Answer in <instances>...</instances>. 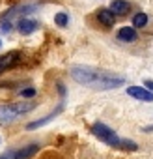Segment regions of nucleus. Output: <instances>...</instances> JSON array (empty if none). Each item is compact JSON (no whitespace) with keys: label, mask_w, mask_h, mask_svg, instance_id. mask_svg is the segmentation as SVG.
<instances>
[{"label":"nucleus","mask_w":153,"mask_h":159,"mask_svg":"<svg viewBox=\"0 0 153 159\" xmlns=\"http://www.w3.org/2000/svg\"><path fill=\"white\" fill-rule=\"evenodd\" d=\"M60 111H62V107H60L58 111H54L52 114H49V116H45L43 120H36V122H30V124H28L26 127H28V129H36V127H41V125H45L47 122H50V120H52V118H54V116H56V114L60 112Z\"/></svg>","instance_id":"11"},{"label":"nucleus","mask_w":153,"mask_h":159,"mask_svg":"<svg viewBox=\"0 0 153 159\" xmlns=\"http://www.w3.org/2000/svg\"><path fill=\"white\" fill-rule=\"evenodd\" d=\"M136 38H138L136 28H133V26H123L118 30V39L123 43H133V41H136Z\"/></svg>","instance_id":"7"},{"label":"nucleus","mask_w":153,"mask_h":159,"mask_svg":"<svg viewBox=\"0 0 153 159\" xmlns=\"http://www.w3.org/2000/svg\"><path fill=\"white\" fill-rule=\"evenodd\" d=\"M92 133H94L99 140H103L105 144L114 146V148H123V150H133V152L138 148L136 142H133V140H129V139H120L108 125H105V124H101V122H97V124L92 125Z\"/></svg>","instance_id":"2"},{"label":"nucleus","mask_w":153,"mask_h":159,"mask_svg":"<svg viewBox=\"0 0 153 159\" xmlns=\"http://www.w3.org/2000/svg\"><path fill=\"white\" fill-rule=\"evenodd\" d=\"M54 23H56L58 26H67V23H69V17H67V13H63V11L56 13V15H54Z\"/></svg>","instance_id":"13"},{"label":"nucleus","mask_w":153,"mask_h":159,"mask_svg":"<svg viewBox=\"0 0 153 159\" xmlns=\"http://www.w3.org/2000/svg\"><path fill=\"white\" fill-rule=\"evenodd\" d=\"M32 109H36L34 101H19V103H11V105H0V125H8V124L15 122L23 114L30 112Z\"/></svg>","instance_id":"3"},{"label":"nucleus","mask_w":153,"mask_h":159,"mask_svg":"<svg viewBox=\"0 0 153 159\" xmlns=\"http://www.w3.org/2000/svg\"><path fill=\"white\" fill-rule=\"evenodd\" d=\"M17 26H19V32L26 36V34L36 32V30H37V26H39V23H37V21H34V19L23 17V19H19V21H17Z\"/></svg>","instance_id":"6"},{"label":"nucleus","mask_w":153,"mask_h":159,"mask_svg":"<svg viewBox=\"0 0 153 159\" xmlns=\"http://www.w3.org/2000/svg\"><path fill=\"white\" fill-rule=\"evenodd\" d=\"M0 159H17V150H11L4 155H0Z\"/></svg>","instance_id":"15"},{"label":"nucleus","mask_w":153,"mask_h":159,"mask_svg":"<svg viewBox=\"0 0 153 159\" xmlns=\"http://www.w3.org/2000/svg\"><path fill=\"white\" fill-rule=\"evenodd\" d=\"M39 150V144H28L21 150H17V159H30L32 155H36Z\"/></svg>","instance_id":"10"},{"label":"nucleus","mask_w":153,"mask_h":159,"mask_svg":"<svg viewBox=\"0 0 153 159\" xmlns=\"http://www.w3.org/2000/svg\"><path fill=\"white\" fill-rule=\"evenodd\" d=\"M21 52L19 51H11V52H8V54H2L0 56V73H4V71H8L10 67H13V66H17L19 62H21Z\"/></svg>","instance_id":"4"},{"label":"nucleus","mask_w":153,"mask_h":159,"mask_svg":"<svg viewBox=\"0 0 153 159\" xmlns=\"http://www.w3.org/2000/svg\"><path fill=\"white\" fill-rule=\"evenodd\" d=\"M21 96H23V98H34V96H36V88H26V90L21 92Z\"/></svg>","instance_id":"14"},{"label":"nucleus","mask_w":153,"mask_h":159,"mask_svg":"<svg viewBox=\"0 0 153 159\" xmlns=\"http://www.w3.org/2000/svg\"><path fill=\"white\" fill-rule=\"evenodd\" d=\"M97 19H99V23L103 26H114V23H116V15L110 10H107V8L97 11Z\"/></svg>","instance_id":"9"},{"label":"nucleus","mask_w":153,"mask_h":159,"mask_svg":"<svg viewBox=\"0 0 153 159\" xmlns=\"http://www.w3.org/2000/svg\"><path fill=\"white\" fill-rule=\"evenodd\" d=\"M0 47H2V41H0Z\"/></svg>","instance_id":"17"},{"label":"nucleus","mask_w":153,"mask_h":159,"mask_svg":"<svg viewBox=\"0 0 153 159\" xmlns=\"http://www.w3.org/2000/svg\"><path fill=\"white\" fill-rule=\"evenodd\" d=\"M71 77L79 84L92 86L97 90H112V88H118L125 83V79L121 75H114V73L94 69V67H73Z\"/></svg>","instance_id":"1"},{"label":"nucleus","mask_w":153,"mask_h":159,"mask_svg":"<svg viewBox=\"0 0 153 159\" xmlns=\"http://www.w3.org/2000/svg\"><path fill=\"white\" fill-rule=\"evenodd\" d=\"M144 84H146V86H147V88H151V90H153V83H151V81H146V83H144Z\"/></svg>","instance_id":"16"},{"label":"nucleus","mask_w":153,"mask_h":159,"mask_svg":"<svg viewBox=\"0 0 153 159\" xmlns=\"http://www.w3.org/2000/svg\"><path fill=\"white\" fill-rule=\"evenodd\" d=\"M108 10L114 15H125L127 11H131V6H129V2H125V0H112Z\"/></svg>","instance_id":"8"},{"label":"nucleus","mask_w":153,"mask_h":159,"mask_svg":"<svg viewBox=\"0 0 153 159\" xmlns=\"http://www.w3.org/2000/svg\"><path fill=\"white\" fill-rule=\"evenodd\" d=\"M147 25V15L146 13H136L133 17V28H144Z\"/></svg>","instance_id":"12"},{"label":"nucleus","mask_w":153,"mask_h":159,"mask_svg":"<svg viewBox=\"0 0 153 159\" xmlns=\"http://www.w3.org/2000/svg\"><path fill=\"white\" fill-rule=\"evenodd\" d=\"M127 94L134 99H140V101H147V103L153 101V92H149L146 86H129Z\"/></svg>","instance_id":"5"}]
</instances>
